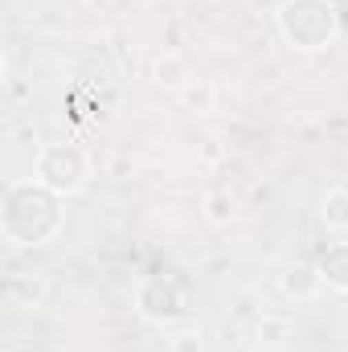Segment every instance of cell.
<instances>
[{"label":"cell","instance_id":"1","mask_svg":"<svg viewBox=\"0 0 348 352\" xmlns=\"http://www.w3.org/2000/svg\"><path fill=\"white\" fill-rule=\"evenodd\" d=\"M62 230V197L45 184H12L4 197V234L17 246H41Z\"/></svg>","mask_w":348,"mask_h":352},{"label":"cell","instance_id":"2","mask_svg":"<svg viewBox=\"0 0 348 352\" xmlns=\"http://www.w3.org/2000/svg\"><path fill=\"white\" fill-rule=\"evenodd\" d=\"M340 21H336V8L332 0H283L279 8V33L287 37V45L295 50H324L332 45Z\"/></svg>","mask_w":348,"mask_h":352},{"label":"cell","instance_id":"3","mask_svg":"<svg viewBox=\"0 0 348 352\" xmlns=\"http://www.w3.org/2000/svg\"><path fill=\"white\" fill-rule=\"evenodd\" d=\"M33 173H37L33 176L37 184H45L58 197H66V192H78L87 184V156L74 144H50V148H41Z\"/></svg>","mask_w":348,"mask_h":352},{"label":"cell","instance_id":"4","mask_svg":"<svg viewBox=\"0 0 348 352\" xmlns=\"http://www.w3.org/2000/svg\"><path fill=\"white\" fill-rule=\"evenodd\" d=\"M135 307H140L144 320L176 324V320L188 311V299H184V291L176 287L173 278H144L140 291H135Z\"/></svg>","mask_w":348,"mask_h":352},{"label":"cell","instance_id":"5","mask_svg":"<svg viewBox=\"0 0 348 352\" xmlns=\"http://www.w3.org/2000/svg\"><path fill=\"white\" fill-rule=\"evenodd\" d=\"M320 278L332 291H348V242H332L320 258Z\"/></svg>","mask_w":348,"mask_h":352},{"label":"cell","instance_id":"6","mask_svg":"<svg viewBox=\"0 0 348 352\" xmlns=\"http://www.w3.org/2000/svg\"><path fill=\"white\" fill-rule=\"evenodd\" d=\"M320 217H324V226H328V230L348 234V192H345V188H332V192L324 197Z\"/></svg>","mask_w":348,"mask_h":352},{"label":"cell","instance_id":"7","mask_svg":"<svg viewBox=\"0 0 348 352\" xmlns=\"http://www.w3.org/2000/svg\"><path fill=\"white\" fill-rule=\"evenodd\" d=\"M41 299H45L41 278H21V274L8 278V303H12V307H37Z\"/></svg>","mask_w":348,"mask_h":352},{"label":"cell","instance_id":"8","mask_svg":"<svg viewBox=\"0 0 348 352\" xmlns=\"http://www.w3.org/2000/svg\"><path fill=\"white\" fill-rule=\"evenodd\" d=\"M320 283H324V278H320V266H303V263L291 266V270H287V278H283V287H287L295 299H307Z\"/></svg>","mask_w":348,"mask_h":352},{"label":"cell","instance_id":"9","mask_svg":"<svg viewBox=\"0 0 348 352\" xmlns=\"http://www.w3.org/2000/svg\"><path fill=\"white\" fill-rule=\"evenodd\" d=\"M205 217H209L213 226H226V221L234 217V197H230V192H209V197H205Z\"/></svg>","mask_w":348,"mask_h":352},{"label":"cell","instance_id":"10","mask_svg":"<svg viewBox=\"0 0 348 352\" xmlns=\"http://www.w3.org/2000/svg\"><path fill=\"white\" fill-rule=\"evenodd\" d=\"M197 349H201V340H197L193 332H180L173 340V352H197Z\"/></svg>","mask_w":348,"mask_h":352}]
</instances>
